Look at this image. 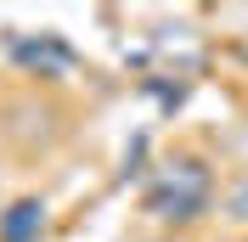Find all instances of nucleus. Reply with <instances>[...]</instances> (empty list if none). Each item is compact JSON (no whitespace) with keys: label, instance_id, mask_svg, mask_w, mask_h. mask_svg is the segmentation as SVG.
I'll return each mask as SVG.
<instances>
[{"label":"nucleus","instance_id":"f257e3e1","mask_svg":"<svg viewBox=\"0 0 248 242\" xmlns=\"http://www.w3.org/2000/svg\"><path fill=\"white\" fill-rule=\"evenodd\" d=\"M147 209L164 214V220H198L203 209H209V169L203 164H175L164 181H158V192L147 197Z\"/></svg>","mask_w":248,"mask_h":242},{"label":"nucleus","instance_id":"f03ea898","mask_svg":"<svg viewBox=\"0 0 248 242\" xmlns=\"http://www.w3.org/2000/svg\"><path fill=\"white\" fill-rule=\"evenodd\" d=\"M40 226H46V209L40 203H17L0 220V242H29V237H40Z\"/></svg>","mask_w":248,"mask_h":242},{"label":"nucleus","instance_id":"7ed1b4c3","mask_svg":"<svg viewBox=\"0 0 248 242\" xmlns=\"http://www.w3.org/2000/svg\"><path fill=\"white\" fill-rule=\"evenodd\" d=\"M226 209H232V220H248V175L232 186V203H226Z\"/></svg>","mask_w":248,"mask_h":242}]
</instances>
